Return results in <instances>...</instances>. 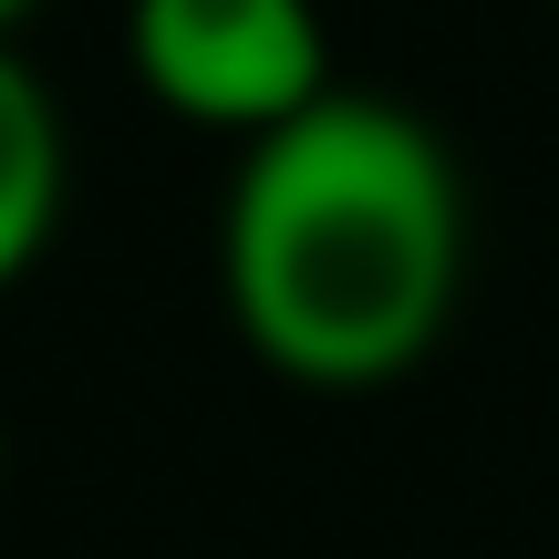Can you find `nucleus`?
I'll return each mask as SVG.
<instances>
[{
  "label": "nucleus",
  "instance_id": "nucleus-1",
  "mask_svg": "<svg viewBox=\"0 0 559 559\" xmlns=\"http://www.w3.org/2000/svg\"><path fill=\"white\" fill-rule=\"evenodd\" d=\"M239 342L290 383L362 394L436 353L466 280V187L436 124L383 94H332L239 156L218 218Z\"/></svg>",
  "mask_w": 559,
  "mask_h": 559
},
{
  "label": "nucleus",
  "instance_id": "nucleus-2",
  "mask_svg": "<svg viewBox=\"0 0 559 559\" xmlns=\"http://www.w3.org/2000/svg\"><path fill=\"white\" fill-rule=\"evenodd\" d=\"M124 62L166 115L260 145L332 94L311 0H124Z\"/></svg>",
  "mask_w": 559,
  "mask_h": 559
},
{
  "label": "nucleus",
  "instance_id": "nucleus-3",
  "mask_svg": "<svg viewBox=\"0 0 559 559\" xmlns=\"http://www.w3.org/2000/svg\"><path fill=\"white\" fill-rule=\"evenodd\" d=\"M62 187H73V145H62V115L41 94V73L0 41V290L52 249L62 228Z\"/></svg>",
  "mask_w": 559,
  "mask_h": 559
},
{
  "label": "nucleus",
  "instance_id": "nucleus-4",
  "mask_svg": "<svg viewBox=\"0 0 559 559\" xmlns=\"http://www.w3.org/2000/svg\"><path fill=\"white\" fill-rule=\"evenodd\" d=\"M21 21H32V0H0V41H11V32H21Z\"/></svg>",
  "mask_w": 559,
  "mask_h": 559
},
{
  "label": "nucleus",
  "instance_id": "nucleus-5",
  "mask_svg": "<svg viewBox=\"0 0 559 559\" xmlns=\"http://www.w3.org/2000/svg\"><path fill=\"white\" fill-rule=\"evenodd\" d=\"M0 466H11V436H0Z\"/></svg>",
  "mask_w": 559,
  "mask_h": 559
}]
</instances>
